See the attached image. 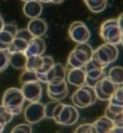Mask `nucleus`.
Returning <instances> with one entry per match:
<instances>
[{"instance_id": "nucleus-8", "label": "nucleus", "mask_w": 123, "mask_h": 133, "mask_svg": "<svg viewBox=\"0 0 123 133\" xmlns=\"http://www.w3.org/2000/svg\"><path fill=\"white\" fill-rule=\"evenodd\" d=\"M68 33L71 39L77 43V44L88 43L91 38V32L88 26L81 21H75L71 24Z\"/></svg>"}, {"instance_id": "nucleus-24", "label": "nucleus", "mask_w": 123, "mask_h": 133, "mask_svg": "<svg viewBox=\"0 0 123 133\" xmlns=\"http://www.w3.org/2000/svg\"><path fill=\"white\" fill-rule=\"evenodd\" d=\"M85 5L92 13H101L107 6L108 0H83Z\"/></svg>"}, {"instance_id": "nucleus-11", "label": "nucleus", "mask_w": 123, "mask_h": 133, "mask_svg": "<svg viewBox=\"0 0 123 133\" xmlns=\"http://www.w3.org/2000/svg\"><path fill=\"white\" fill-rule=\"evenodd\" d=\"M25 119L29 124H35L43 121L44 116V104L40 102H30L24 110Z\"/></svg>"}, {"instance_id": "nucleus-1", "label": "nucleus", "mask_w": 123, "mask_h": 133, "mask_svg": "<svg viewBox=\"0 0 123 133\" xmlns=\"http://www.w3.org/2000/svg\"><path fill=\"white\" fill-rule=\"evenodd\" d=\"M119 56V50L117 45L111 44H103L93 51L91 62L99 68L104 69L108 65L114 63Z\"/></svg>"}, {"instance_id": "nucleus-22", "label": "nucleus", "mask_w": 123, "mask_h": 133, "mask_svg": "<svg viewBox=\"0 0 123 133\" xmlns=\"http://www.w3.org/2000/svg\"><path fill=\"white\" fill-rule=\"evenodd\" d=\"M27 59L28 57L26 56L25 53H14L10 54L9 57V64L14 69L17 70H25L27 63Z\"/></svg>"}, {"instance_id": "nucleus-39", "label": "nucleus", "mask_w": 123, "mask_h": 133, "mask_svg": "<svg viewBox=\"0 0 123 133\" xmlns=\"http://www.w3.org/2000/svg\"><path fill=\"white\" fill-rule=\"evenodd\" d=\"M22 1H24L25 3H26V2H29V1H32V0H22Z\"/></svg>"}, {"instance_id": "nucleus-19", "label": "nucleus", "mask_w": 123, "mask_h": 133, "mask_svg": "<svg viewBox=\"0 0 123 133\" xmlns=\"http://www.w3.org/2000/svg\"><path fill=\"white\" fill-rule=\"evenodd\" d=\"M23 12L25 16L30 19L39 18L43 12V5L38 0H32V1L26 2L23 6Z\"/></svg>"}, {"instance_id": "nucleus-26", "label": "nucleus", "mask_w": 123, "mask_h": 133, "mask_svg": "<svg viewBox=\"0 0 123 133\" xmlns=\"http://www.w3.org/2000/svg\"><path fill=\"white\" fill-rule=\"evenodd\" d=\"M110 103L116 106L123 107V85L117 87L116 91L110 100Z\"/></svg>"}, {"instance_id": "nucleus-38", "label": "nucleus", "mask_w": 123, "mask_h": 133, "mask_svg": "<svg viewBox=\"0 0 123 133\" xmlns=\"http://www.w3.org/2000/svg\"><path fill=\"white\" fill-rule=\"evenodd\" d=\"M5 126H4V125L0 124V133H2V132L4 131V129H5Z\"/></svg>"}, {"instance_id": "nucleus-28", "label": "nucleus", "mask_w": 123, "mask_h": 133, "mask_svg": "<svg viewBox=\"0 0 123 133\" xmlns=\"http://www.w3.org/2000/svg\"><path fill=\"white\" fill-rule=\"evenodd\" d=\"M13 117L14 115L5 106L0 105V124L5 126L12 121Z\"/></svg>"}, {"instance_id": "nucleus-20", "label": "nucleus", "mask_w": 123, "mask_h": 133, "mask_svg": "<svg viewBox=\"0 0 123 133\" xmlns=\"http://www.w3.org/2000/svg\"><path fill=\"white\" fill-rule=\"evenodd\" d=\"M93 133H111L114 128L115 123L108 119L106 116H101L92 123Z\"/></svg>"}, {"instance_id": "nucleus-25", "label": "nucleus", "mask_w": 123, "mask_h": 133, "mask_svg": "<svg viewBox=\"0 0 123 133\" xmlns=\"http://www.w3.org/2000/svg\"><path fill=\"white\" fill-rule=\"evenodd\" d=\"M43 65V56H31L27 59L25 70L33 72H38Z\"/></svg>"}, {"instance_id": "nucleus-37", "label": "nucleus", "mask_w": 123, "mask_h": 133, "mask_svg": "<svg viewBox=\"0 0 123 133\" xmlns=\"http://www.w3.org/2000/svg\"><path fill=\"white\" fill-rule=\"evenodd\" d=\"M38 1H40L41 3H50V2H52L53 0H38Z\"/></svg>"}, {"instance_id": "nucleus-27", "label": "nucleus", "mask_w": 123, "mask_h": 133, "mask_svg": "<svg viewBox=\"0 0 123 133\" xmlns=\"http://www.w3.org/2000/svg\"><path fill=\"white\" fill-rule=\"evenodd\" d=\"M54 60L53 59V57L49 55H46V56H43V65H42V68L40 69L38 72L36 74H44L46 72H48L53 67L54 65Z\"/></svg>"}, {"instance_id": "nucleus-21", "label": "nucleus", "mask_w": 123, "mask_h": 133, "mask_svg": "<svg viewBox=\"0 0 123 133\" xmlns=\"http://www.w3.org/2000/svg\"><path fill=\"white\" fill-rule=\"evenodd\" d=\"M108 119L117 124V123H123V107L113 105L109 103L105 110V115Z\"/></svg>"}, {"instance_id": "nucleus-13", "label": "nucleus", "mask_w": 123, "mask_h": 133, "mask_svg": "<svg viewBox=\"0 0 123 133\" xmlns=\"http://www.w3.org/2000/svg\"><path fill=\"white\" fill-rule=\"evenodd\" d=\"M18 32L17 26L14 24H5L0 32V50L7 51Z\"/></svg>"}, {"instance_id": "nucleus-4", "label": "nucleus", "mask_w": 123, "mask_h": 133, "mask_svg": "<svg viewBox=\"0 0 123 133\" xmlns=\"http://www.w3.org/2000/svg\"><path fill=\"white\" fill-rule=\"evenodd\" d=\"M53 119L57 124L72 126L79 119V112L74 106L60 102L54 111Z\"/></svg>"}, {"instance_id": "nucleus-7", "label": "nucleus", "mask_w": 123, "mask_h": 133, "mask_svg": "<svg viewBox=\"0 0 123 133\" xmlns=\"http://www.w3.org/2000/svg\"><path fill=\"white\" fill-rule=\"evenodd\" d=\"M66 70L61 63H55L53 67L48 72L44 74H36L37 79L43 83L56 84L66 81Z\"/></svg>"}, {"instance_id": "nucleus-9", "label": "nucleus", "mask_w": 123, "mask_h": 133, "mask_svg": "<svg viewBox=\"0 0 123 133\" xmlns=\"http://www.w3.org/2000/svg\"><path fill=\"white\" fill-rule=\"evenodd\" d=\"M93 88L97 99L103 102H108L111 99L113 93L116 91L117 86L108 78V76H105L103 79L97 82V84Z\"/></svg>"}, {"instance_id": "nucleus-3", "label": "nucleus", "mask_w": 123, "mask_h": 133, "mask_svg": "<svg viewBox=\"0 0 123 133\" xmlns=\"http://www.w3.org/2000/svg\"><path fill=\"white\" fill-rule=\"evenodd\" d=\"M25 102L21 90L16 87L8 88L4 92L2 98V105L5 106L14 116L21 113Z\"/></svg>"}, {"instance_id": "nucleus-12", "label": "nucleus", "mask_w": 123, "mask_h": 133, "mask_svg": "<svg viewBox=\"0 0 123 133\" xmlns=\"http://www.w3.org/2000/svg\"><path fill=\"white\" fill-rule=\"evenodd\" d=\"M21 91L24 95L25 101L29 102H39L42 98L43 94V87L40 82H31L22 84Z\"/></svg>"}, {"instance_id": "nucleus-5", "label": "nucleus", "mask_w": 123, "mask_h": 133, "mask_svg": "<svg viewBox=\"0 0 123 133\" xmlns=\"http://www.w3.org/2000/svg\"><path fill=\"white\" fill-rule=\"evenodd\" d=\"M100 37L105 41L106 44H117L121 42L122 34L119 27L117 19H108L101 25L100 29Z\"/></svg>"}, {"instance_id": "nucleus-10", "label": "nucleus", "mask_w": 123, "mask_h": 133, "mask_svg": "<svg viewBox=\"0 0 123 133\" xmlns=\"http://www.w3.org/2000/svg\"><path fill=\"white\" fill-rule=\"evenodd\" d=\"M32 38H33V36H32L31 34L29 33L27 29L18 30L17 34H16L11 45L9 46L7 52L9 54L25 53L26 51L28 44Z\"/></svg>"}, {"instance_id": "nucleus-34", "label": "nucleus", "mask_w": 123, "mask_h": 133, "mask_svg": "<svg viewBox=\"0 0 123 133\" xmlns=\"http://www.w3.org/2000/svg\"><path fill=\"white\" fill-rule=\"evenodd\" d=\"M111 133H123V123H117L114 128L111 130Z\"/></svg>"}, {"instance_id": "nucleus-16", "label": "nucleus", "mask_w": 123, "mask_h": 133, "mask_svg": "<svg viewBox=\"0 0 123 133\" xmlns=\"http://www.w3.org/2000/svg\"><path fill=\"white\" fill-rule=\"evenodd\" d=\"M46 44L42 37H33L29 42L26 51L25 52L27 57L31 56H43L45 53Z\"/></svg>"}, {"instance_id": "nucleus-17", "label": "nucleus", "mask_w": 123, "mask_h": 133, "mask_svg": "<svg viewBox=\"0 0 123 133\" xmlns=\"http://www.w3.org/2000/svg\"><path fill=\"white\" fill-rule=\"evenodd\" d=\"M26 29L33 37H42L47 32L48 25L44 19L35 18L29 21Z\"/></svg>"}, {"instance_id": "nucleus-36", "label": "nucleus", "mask_w": 123, "mask_h": 133, "mask_svg": "<svg viewBox=\"0 0 123 133\" xmlns=\"http://www.w3.org/2000/svg\"><path fill=\"white\" fill-rule=\"evenodd\" d=\"M4 26H5V21H4V18L2 16L1 13H0V32L3 30Z\"/></svg>"}, {"instance_id": "nucleus-14", "label": "nucleus", "mask_w": 123, "mask_h": 133, "mask_svg": "<svg viewBox=\"0 0 123 133\" xmlns=\"http://www.w3.org/2000/svg\"><path fill=\"white\" fill-rule=\"evenodd\" d=\"M84 71L86 74V84L91 87H94L97 82L105 77L104 70L95 66L91 61L85 65Z\"/></svg>"}, {"instance_id": "nucleus-33", "label": "nucleus", "mask_w": 123, "mask_h": 133, "mask_svg": "<svg viewBox=\"0 0 123 133\" xmlns=\"http://www.w3.org/2000/svg\"><path fill=\"white\" fill-rule=\"evenodd\" d=\"M74 133H93L92 124H81L75 130Z\"/></svg>"}, {"instance_id": "nucleus-23", "label": "nucleus", "mask_w": 123, "mask_h": 133, "mask_svg": "<svg viewBox=\"0 0 123 133\" xmlns=\"http://www.w3.org/2000/svg\"><path fill=\"white\" fill-rule=\"evenodd\" d=\"M108 78L113 82L116 86L123 85V67L122 66H113L109 71Z\"/></svg>"}, {"instance_id": "nucleus-15", "label": "nucleus", "mask_w": 123, "mask_h": 133, "mask_svg": "<svg viewBox=\"0 0 123 133\" xmlns=\"http://www.w3.org/2000/svg\"><path fill=\"white\" fill-rule=\"evenodd\" d=\"M47 94L50 99L55 102H60L65 99L68 94L67 82L64 81L56 84H47Z\"/></svg>"}, {"instance_id": "nucleus-6", "label": "nucleus", "mask_w": 123, "mask_h": 133, "mask_svg": "<svg viewBox=\"0 0 123 133\" xmlns=\"http://www.w3.org/2000/svg\"><path fill=\"white\" fill-rule=\"evenodd\" d=\"M97 100L94 88L85 85L77 89L72 96V102L74 106L81 109H85L87 107L95 103Z\"/></svg>"}, {"instance_id": "nucleus-31", "label": "nucleus", "mask_w": 123, "mask_h": 133, "mask_svg": "<svg viewBox=\"0 0 123 133\" xmlns=\"http://www.w3.org/2000/svg\"><path fill=\"white\" fill-rule=\"evenodd\" d=\"M9 57L10 54L7 51L0 50V72H3L9 65Z\"/></svg>"}, {"instance_id": "nucleus-35", "label": "nucleus", "mask_w": 123, "mask_h": 133, "mask_svg": "<svg viewBox=\"0 0 123 133\" xmlns=\"http://www.w3.org/2000/svg\"><path fill=\"white\" fill-rule=\"evenodd\" d=\"M118 24H119V27H120V31H121V34H122V36H121V42L120 44L123 45V13L120 15V16L118 17Z\"/></svg>"}, {"instance_id": "nucleus-29", "label": "nucleus", "mask_w": 123, "mask_h": 133, "mask_svg": "<svg viewBox=\"0 0 123 133\" xmlns=\"http://www.w3.org/2000/svg\"><path fill=\"white\" fill-rule=\"evenodd\" d=\"M60 102H55V101H53V102H49L46 104H44V116H45L46 119H52L53 118V114H54V111L56 110L57 106L59 105Z\"/></svg>"}, {"instance_id": "nucleus-2", "label": "nucleus", "mask_w": 123, "mask_h": 133, "mask_svg": "<svg viewBox=\"0 0 123 133\" xmlns=\"http://www.w3.org/2000/svg\"><path fill=\"white\" fill-rule=\"evenodd\" d=\"M92 47L88 44H78L70 53L67 63L71 69H81L91 61L93 54Z\"/></svg>"}, {"instance_id": "nucleus-18", "label": "nucleus", "mask_w": 123, "mask_h": 133, "mask_svg": "<svg viewBox=\"0 0 123 133\" xmlns=\"http://www.w3.org/2000/svg\"><path fill=\"white\" fill-rule=\"evenodd\" d=\"M67 82L76 87H81L86 84V74L83 68L70 69L66 75Z\"/></svg>"}, {"instance_id": "nucleus-32", "label": "nucleus", "mask_w": 123, "mask_h": 133, "mask_svg": "<svg viewBox=\"0 0 123 133\" xmlns=\"http://www.w3.org/2000/svg\"><path fill=\"white\" fill-rule=\"evenodd\" d=\"M11 133H32V127L29 124L21 123L15 127Z\"/></svg>"}, {"instance_id": "nucleus-30", "label": "nucleus", "mask_w": 123, "mask_h": 133, "mask_svg": "<svg viewBox=\"0 0 123 133\" xmlns=\"http://www.w3.org/2000/svg\"><path fill=\"white\" fill-rule=\"evenodd\" d=\"M19 81L21 82V84L26 83V82H37L38 79H37L36 76V72H30V71H24L23 74L20 75ZM39 82V81H38Z\"/></svg>"}]
</instances>
